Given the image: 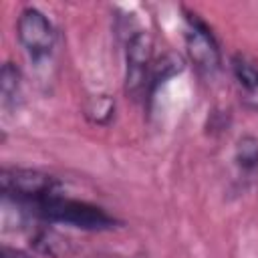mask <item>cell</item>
<instances>
[{"label": "cell", "mask_w": 258, "mask_h": 258, "mask_svg": "<svg viewBox=\"0 0 258 258\" xmlns=\"http://www.w3.org/2000/svg\"><path fill=\"white\" fill-rule=\"evenodd\" d=\"M22 210L44 224H64L85 232H109L121 226V222L105 208L85 200L69 198L62 191Z\"/></svg>", "instance_id": "obj_1"}, {"label": "cell", "mask_w": 258, "mask_h": 258, "mask_svg": "<svg viewBox=\"0 0 258 258\" xmlns=\"http://www.w3.org/2000/svg\"><path fill=\"white\" fill-rule=\"evenodd\" d=\"M2 200H10L20 208H30L54 194H60V181L32 167H2L0 171Z\"/></svg>", "instance_id": "obj_2"}, {"label": "cell", "mask_w": 258, "mask_h": 258, "mask_svg": "<svg viewBox=\"0 0 258 258\" xmlns=\"http://www.w3.org/2000/svg\"><path fill=\"white\" fill-rule=\"evenodd\" d=\"M153 73V38L145 28H135L125 36V93L139 101L149 95Z\"/></svg>", "instance_id": "obj_3"}, {"label": "cell", "mask_w": 258, "mask_h": 258, "mask_svg": "<svg viewBox=\"0 0 258 258\" xmlns=\"http://www.w3.org/2000/svg\"><path fill=\"white\" fill-rule=\"evenodd\" d=\"M183 42L189 62L202 75L212 77L222 69V48L212 26L187 8H183Z\"/></svg>", "instance_id": "obj_4"}, {"label": "cell", "mask_w": 258, "mask_h": 258, "mask_svg": "<svg viewBox=\"0 0 258 258\" xmlns=\"http://www.w3.org/2000/svg\"><path fill=\"white\" fill-rule=\"evenodd\" d=\"M16 38L36 67L50 60L56 46V30L50 18L36 6H24L16 18Z\"/></svg>", "instance_id": "obj_5"}, {"label": "cell", "mask_w": 258, "mask_h": 258, "mask_svg": "<svg viewBox=\"0 0 258 258\" xmlns=\"http://www.w3.org/2000/svg\"><path fill=\"white\" fill-rule=\"evenodd\" d=\"M230 69L244 99L258 109V62L242 52H236L230 58Z\"/></svg>", "instance_id": "obj_6"}, {"label": "cell", "mask_w": 258, "mask_h": 258, "mask_svg": "<svg viewBox=\"0 0 258 258\" xmlns=\"http://www.w3.org/2000/svg\"><path fill=\"white\" fill-rule=\"evenodd\" d=\"M30 246L46 256V258H62V256H69L71 254V242L56 230L48 228V224H42L40 228H36L30 236Z\"/></svg>", "instance_id": "obj_7"}, {"label": "cell", "mask_w": 258, "mask_h": 258, "mask_svg": "<svg viewBox=\"0 0 258 258\" xmlns=\"http://www.w3.org/2000/svg\"><path fill=\"white\" fill-rule=\"evenodd\" d=\"M22 97V71L16 62L6 60L0 71V105L4 111L18 107Z\"/></svg>", "instance_id": "obj_8"}, {"label": "cell", "mask_w": 258, "mask_h": 258, "mask_svg": "<svg viewBox=\"0 0 258 258\" xmlns=\"http://www.w3.org/2000/svg\"><path fill=\"white\" fill-rule=\"evenodd\" d=\"M234 161L242 173H256L258 171V137L252 133H244L238 137L234 145Z\"/></svg>", "instance_id": "obj_9"}, {"label": "cell", "mask_w": 258, "mask_h": 258, "mask_svg": "<svg viewBox=\"0 0 258 258\" xmlns=\"http://www.w3.org/2000/svg\"><path fill=\"white\" fill-rule=\"evenodd\" d=\"M85 117L89 123L105 127L115 117V99L107 93H99L87 99L85 103Z\"/></svg>", "instance_id": "obj_10"}, {"label": "cell", "mask_w": 258, "mask_h": 258, "mask_svg": "<svg viewBox=\"0 0 258 258\" xmlns=\"http://www.w3.org/2000/svg\"><path fill=\"white\" fill-rule=\"evenodd\" d=\"M0 258H36L34 254L26 252V250H20V248H12L8 244H2L0 248Z\"/></svg>", "instance_id": "obj_11"}, {"label": "cell", "mask_w": 258, "mask_h": 258, "mask_svg": "<svg viewBox=\"0 0 258 258\" xmlns=\"http://www.w3.org/2000/svg\"><path fill=\"white\" fill-rule=\"evenodd\" d=\"M91 258H127V256H123V254H97Z\"/></svg>", "instance_id": "obj_12"}]
</instances>
